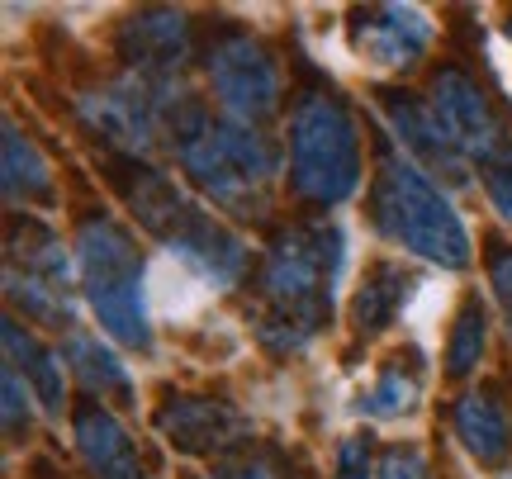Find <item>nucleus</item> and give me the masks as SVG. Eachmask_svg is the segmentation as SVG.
I'll return each mask as SVG.
<instances>
[{
    "label": "nucleus",
    "mask_w": 512,
    "mask_h": 479,
    "mask_svg": "<svg viewBox=\"0 0 512 479\" xmlns=\"http://www.w3.org/2000/svg\"><path fill=\"white\" fill-rule=\"evenodd\" d=\"M162 119L171 129L185 176L209 200L233 209V214L266 209V195L275 185V152L266 148L261 133H252L247 124H233V119H214L195 100H181L176 110L162 100Z\"/></svg>",
    "instance_id": "f257e3e1"
},
{
    "label": "nucleus",
    "mask_w": 512,
    "mask_h": 479,
    "mask_svg": "<svg viewBox=\"0 0 512 479\" xmlns=\"http://www.w3.org/2000/svg\"><path fill=\"white\" fill-rule=\"evenodd\" d=\"M76 280L86 290L95 323L105 337L133 351L152 347V276L143 271V252L124 223L86 219L76 233Z\"/></svg>",
    "instance_id": "f03ea898"
},
{
    "label": "nucleus",
    "mask_w": 512,
    "mask_h": 479,
    "mask_svg": "<svg viewBox=\"0 0 512 479\" xmlns=\"http://www.w3.org/2000/svg\"><path fill=\"white\" fill-rule=\"evenodd\" d=\"M375 228L384 238L422 261H437L446 271H460L470 261V233L460 223L456 204L446 200L422 166L408 157H384L375 176Z\"/></svg>",
    "instance_id": "7ed1b4c3"
},
{
    "label": "nucleus",
    "mask_w": 512,
    "mask_h": 479,
    "mask_svg": "<svg viewBox=\"0 0 512 479\" xmlns=\"http://www.w3.org/2000/svg\"><path fill=\"white\" fill-rule=\"evenodd\" d=\"M342 271V233L332 223H299L271 247L261 290L275 304V328H294L304 342L332 314V285Z\"/></svg>",
    "instance_id": "20e7f679"
},
{
    "label": "nucleus",
    "mask_w": 512,
    "mask_h": 479,
    "mask_svg": "<svg viewBox=\"0 0 512 479\" xmlns=\"http://www.w3.org/2000/svg\"><path fill=\"white\" fill-rule=\"evenodd\" d=\"M290 185L309 204H342L361 190V133L332 95H304L290 114Z\"/></svg>",
    "instance_id": "39448f33"
},
{
    "label": "nucleus",
    "mask_w": 512,
    "mask_h": 479,
    "mask_svg": "<svg viewBox=\"0 0 512 479\" xmlns=\"http://www.w3.org/2000/svg\"><path fill=\"white\" fill-rule=\"evenodd\" d=\"M133 209H138V219H143L152 233H162L166 261H176L181 271H190L204 290H228V285L242 276L247 247H242L214 214L195 209L171 181L147 171L143 190H133Z\"/></svg>",
    "instance_id": "423d86ee"
},
{
    "label": "nucleus",
    "mask_w": 512,
    "mask_h": 479,
    "mask_svg": "<svg viewBox=\"0 0 512 479\" xmlns=\"http://www.w3.org/2000/svg\"><path fill=\"white\" fill-rule=\"evenodd\" d=\"M204 72H209V86H214L223 114L233 124L252 129V124H261V119H271L280 110V72H275L271 53L256 38H247V34L219 38L209 48Z\"/></svg>",
    "instance_id": "0eeeda50"
},
{
    "label": "nucleus",
    "mask_w": 512,
    "mask_h": 479,
    "mask_svg": "<svg viewBox=\"0 0 512 479\" xmlns=\"http://www.w3.org/2000/svg\"><path fill=\"white\" fill-rule=\"evenodd\" d=\"M380 114H384V124H389V133H394V143L403 148V157L413 166H422L432 181H451V185L470 181V162H465V152L451 143V133L441 129V119L432 114V105H418L413 95L384 91Z\"/></svg>",
    "instance_id": "6e6552de"
},
{
    "label": "nucleus",
    "mask_w": 512,
    "mask_h": 479,
    "mask_svg": "<svg viewBox=\"0 0 512 479\" xmlns=\"http://www.w3.org/2000/svg\"><path fill=\"white\" fill-rule=\"evenodd\" d=\"M432 114L441 119V129L451 133V143L465 152V162H489L508 148L498 114L489 110V100L465 72H437L432 81Z\"/></svg>",
    "instance_id": "1a4fd4ad"
},
{
    "label": "nucleus",
    "mask_w": 512,
    "mask_h": 479,
    "mask_svg": "<svg viewBox=\"0 0 512 479\" xmlns=\"http://www.w3.org/2000/svg\"><path fill=\"white\" fill-rule=\"evenodd\" d=\"M81 114H86V124L105 143H114V148H124V152H147L157 129H162V100L147 95L143 76L138 81H119V86H110V91H100V95H86Z\"/></svg>",
    "instance_id": "9d476101"
},
{
    "label": "nucleus",
    "mask_w": 512,
    "mask_h": 479,
    "mask_svg": "<svg viewBox=\"0 0 512 479\" xmlns=\"http://www.w3.org/2000/svg\"><path fill=\"white\" fill-rule=\"evenodd\" d=\"M427 48H432V19L413 5H380L356 24V53L380 72L413 67Z\"/></svg>",
    "instance_id": "9b49d317"
},
{
    "label": "nucleus",
    "mask_w": 512,
    "mask_h": 479,
    "mask_svg": "<svg viewBox=\"0 0 512 479\" xmlns=\"http://www.w3.org/2000/svg\"><path fill=\"white\" fill-rule=\"evenodd\" d=\"M76 451L95 479H143V461H138V442L128 437V427L114 418L110 408H81L76 413Z\"/></svg>",
    "instance_id": "f8f14e48"
},
{
    "label": "nucleus",
    "mask_w": 512,
    "mask_h": 479,
    "mask_svg": "<svg viewBox=\"0 0 512 479\" xmlns=\"http://www.w3.org/2000/svg\"><path fill=\"white\" fill-rule=\"evenodd\" d=\"M124 57L138 72L176 76L190 57V29L176 10H147L124 24Z\"/></svg>",
    "instance_id": "ddd939ff"
},
{
    "label": "nucleus",
    "mask_w": 512,
    "mask_h": 479,
    "mask_svg": "<svg viewBox=\"0 0 512 479\" xmlns=\"http://www.w3.org/2000/svg\"><path fill=\"white\" fill-rule=\"evenodd\" d=\"M5 351H10V366L29 380V389H34V399L43 413H62V404H67V375H62V351L43 347L29 328H19L15 318L5 323Z\"/></svg>",
    "instance_id": "4468645a"
},
{
    "label": "nucleus",
    "mask_w": 512,
    "mask_h": 479,
    "mask_svg": "<svg viewBox=\"0 0 512 479\" xmlns=\"http://www.w3.org/2000/svg\"><path fill=\"white\" fill-rule=\"evenodd\" d=\"M456 437L465 442V451L475 456V461L494 465L508 456L512 446V423L508 413L489 399V394H465L456 404Z\"/></svg>",
    "instance_id": "2eb2a0df"
},
{
    "label": "nucleus",
    "mask_w": 512,
    "mask_h": 479,
    "mask_svg": "<svg viewBox=\"0 0 512 479\" xmlns=\"http://www.w3.org/2000/svg\"><path fill=\"white\" fill-rule=\"evenodd\" d=\"M162 432L185 451H209V446H223L238 432V418L223 404H209V399H181L162 413Z\"/></svg>",
    "instance_id": "dca6fc26"
},
{
    "label": "nucleus",
    "mask_w": 512,
    "mask_h": 479,
    "mask_svg": "<svg viewBox=\"0 0 512 479\" xmlns=\"http://www.w3.org/2000/svg\"><path fill=\"white\" fill-rule=\"evenodd\" d=\"M5 195L24 204L53 200V166L29 143V133H19V124H5Z\"/></svg>",
    "instance_id": "f3484780"
},
{
    "label": "nucleus",
    "mask_w": 512,
    "mask_h": 479,
    "mask_svg": "<svg viewBox=\"0 0 512 479\" xmlns=\"http://www.w3.org/2000/svg\"><path fill=\"white\" fill-rule=\"evenodd\" d=\"M67 366L76 370V380L91 389V394H128L133 389V375H128V366L114 356L100 337H91V332H76L67 337Z\"/></svg>",
    "instance_id": "a211bd4d"
},
{
    "label": "nucleus",
    "mask_w": 512,
    "mask_h": 479,
    "mask_svg": "<svg viewBox=\"0 0 512 479\" xmlns=\"http://www.w3.org/2000/svg\"><path fill=\"white\" fill-rule=\"evenodd\" d=\"M418 375L403 366V361H389V366L370 380V389L361 394V413H370V418H380V423H389V418H408L413 408H418Z\"/></svg>",
    "instance_id": "6ab92c4d"
},
{
    "label": "nucleus",
    "mask_w": 512,
    "mask_h": 479,
    "mask_svg": "<svg viewBox=\"0 0 512 479\" xmlns=\"http://www.w3.org/2000/svg\"><path fill=\"white\" fill-rule=\"evenodd\" d=\"M399 304H403V271L399 266H375V271L361 280V290H356L351 318H356L361 332H380L389 318L399 314Z\"/></svg>",
    "instance_id": "aec40b11"
},
{
    "label": "nucleus",
    "mask_w": 512,
    "mask_h": 479,
    "mask_svg": "<svg viewBox=\"0 0 512 479\" xmlns=\"http://www.w3.org/2000/svg\"><path fill=\"white\" fill-rule=\"evenodd\" d=\"M484 347H489V314L484 304H465L451 323V337H446V370L451 375H470V370L484 361Z\"/></svg>",
    "instance_id": "412c9836"
},
{
    "label": "nucleus",
    "mask_w": 512,
    "mask_h": 479,
    "mask_svg": "<svg viewBox=\"0 0 512 479\" xmlns=\"http://www.w3.org/2000/svg\"><path fill=\"white\" fill-rule=\"evenodd\" d=\"M5 285H10V299H15L29 318H43V323H72L67 290H57V285H48V280H38V276H19L15 266H10Z\"/></svg>",
    "instance_id": "4be33fe9"
},
{
    "label": "nucleus",
    "mask_w": 512,
    "mask_h": 479,
    "mask_svg": "<svg viewBox=\"0 0 512 479\" xmlns=\"http://www.w3.org/2000/svg\"><path fill=\"white\" fill-rule=\"evenodd\" d=\"M479 171H484V195L494 204V214L503 223H512V143L498 157H489Z\"/></svg>",
    "instance_id": "5701e85b"
},
{
    "label": "nucleus",
    "mask_w": 512,
    "mask_h": 479,
    "mask_svg": "<svg viewBox=\"0 0 512 479\" xmlns=\"http://www.w3.org/2000/svg\"><path fill=\"white\" fill-rule=\"evenodd\" d=\"M332 479H370V437L351 432L332 451Z\"/></svg>",
    "instance_id": "b1692460"
},
{
    "label": "nucleus",
    "mask_w": 512,
    "mask_h": 479,
    "mask_svg": "<svg viewBox=\"0 0 512 479\" xmlns=\"http://www.w3.org/2000/svg\"><path fill=\"white\" fill-rule=\"evenodd\" d=\"M34 389L19 380V370L15 366H5V427L10 432H24L29 427V418H34Z\"/></svg>",
    "instance_id": "393cba45"
},
{
    "label": "nucleus",
    "mask_w": 512,
    "mask_h": 479,
    "mask_svg": "<svg viewBox=\"0 0 512 479\" xmlns=\"http://www.w3.org/2000/svg\"><path fill=\"white\" fill-rule=\"evenodd\" d=\"M380 479H432V475H427L422 451H413V446H394V451H384Z\"/></svg>",
    "instance_id": "a878e982"
},
{
    "label": "nucleus",
    "mask_w": 512,
    "mask_h": 479,
    "mask_svg": "<svg viewBox=\"0 0 512 479\" xmlns=\"http://www.w3.org/2000/svg\"><path fill=\"white\" fill-rule=\"evenodd\" d=\"M489 285H494V299H498V309H503V328L512 337V252H498L489 261Z\"/></svg>",
    "instance_id": "bb28decb"
},
{
    "label": "nucleus",
    "mask_w": 512,
    "mask_h": 479,
    "mask_svg": "<svg viewBox=\"0 0 512 479\" xmlns=\"http://www.w3.org/2000/svg\"><path fill=\"white\" fill-rule=\"evenodd\" d=\"M219 479H275V475L261 461H238V465H228V470H219Z\"/></svg>",
    "instance_id": "cd10ccee"
},
{
    "label": "nucleus",
    "mask_w": 512,
    "mask_h": 479,
    "mask_svg": "<svg viewBox=\"0 0 512 479\" xmlns=\"http://www.w3.org/2000/svg\"><path fill=\"white\" fill-rule=\"evenodd\" d=\"M508 479H512V475H508Z\"/></svg>",
    "instance_id": "c85d7f7f"
}]
</instances>
